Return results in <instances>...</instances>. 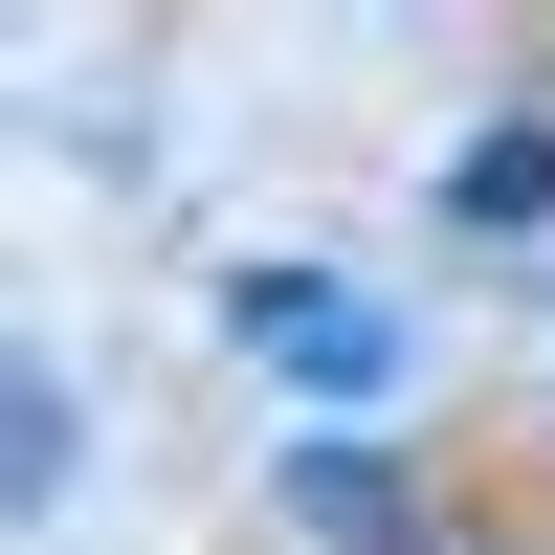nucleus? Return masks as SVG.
Instances as JSON below:
<instances>
[{"instance_id": "obj_3", "label": "nucleus", "mask_w": 555, "mask_h": 555, "mask_svg": "<svg viewBox=\"0 0 555 555\" xmlns=\"http://www.w3.org/2000/svg\"><path fill=\"white\" fill-rule=\"evenodd\" d=\"M423 222H444V245H533V222H555V112H489L467 156H444Z\"/></svg>"}, {"instance_id": "obj_4", "label": "nucleus", "mask_w": 555, "mask_h": 555, "mask_svg": "<svg viewBox=\"0 0 555 555\" xmlns=\"http://www.w3.org/2000/svg\"><path fill=\"white\" fill-rule=\"evenodd\" d=\"M0 489H23V533L89 489V378H67V356H23V378H0Z\"/></svg>"}, {"instance_id": "obj_1", "label": "nucleus", "mask_w": 555, "mask_h": 555, "mask_svg": "<svg viewBox=\"0 0 555 555\" xmlns=\"http://www.w3.org/2000/svg\"><path fill=\"white\" fill-rule=\"evenodd\" d=\"M222 356H267L311 423L423 400V311H400V289H334V267H222Z\"/></svg>"}, {"instance_id": "obj_5", "label": "nucleus", "mask_w": 555, "mask_h": 555, "mask_svg": "<svg viewBox=\"0 0 555 555\" xmlns=\"http://www.w3.org/2000/svg\"><path fill=\"white\" fill-rule=\"evenodd\" d=\"M444 555H533V533H444Z\"/></svg>"}, {"instance_id": "obj_2", "label": "nucleus", "mask_w": 555, "mask_h": 555, "mask_svg": "<svg viewBox=\"0 0 555 555\" xmlns=\"http://www.w3.org/2000/svg\"><path fill=\"white\" fill-rule=\"evenodd\" d=\"M267 512H289L311 555H444V512H423V444H378V423H311L289 467H267Z\"/></svg>"}]
</instances>
